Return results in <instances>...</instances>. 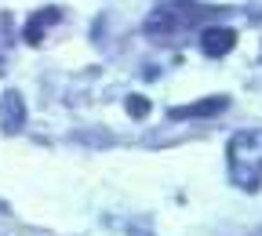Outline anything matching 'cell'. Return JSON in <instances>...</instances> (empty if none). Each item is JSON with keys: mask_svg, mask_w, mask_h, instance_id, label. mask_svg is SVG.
<instances>
[{"mask_svg": "<svg viewBox=\"0 0 262 236\" xmlns=\"http://www.w3.org/2000/svg\"><path fill=\"white\" fill-rule=\"evenodd\" d=\"M229 175L244 193H255L262 185V131H237L226 146Z\"/></svg>", "mask_w": 262, "mask_h": 236, "instance_id": "6da1fadb", "label": "cell"}, {"mask_svg": "<svg viewBox=\"0 0 262 236\" xmlns=\"http://www.w3.org/2000/svg\"><path fill=\"white\" fill-rule=\"evenodd\" d=\"M229 109V98L226 95H211V98H201V102H189V106H175L168 109L171 120H211L219 113Z\"/></svg>", "mask_w": 262, "mask_h": 236, "instance_id": "7a4b0ae2", "label": "cell"}, {"mask_svg": "<svg viewBox=\"0 0 262 236\" xmlns=\"http://www.w3.org/2000/svg\"><path fill=\"white\" fill-rule=\"evenodd\" d=\"M237 48V29H229V26H208L201 33V51L208 58H222Z\"/></svg>", "mask_w": 262, "mask_h": 236, "instance_id": "3957f363", "label": "cell"}, {"mask_svg": "<svg viewBox=\"0 0 262 236\" xmlns=\"http://www.w3.org/2000/svg\"><path fill=\"white\" fill-rule=\"evenodd\" d=\"M26 124V102L18 91H4V98H0V127H4L8 134H15L18 127Z\"/></svg>", "mask_w": 262, "mask_h": 236, "instance_id": "277c9868", "label": "cell"}, {"mask_svg": "<svg viewBox=\"0 0 262 236\" xmlns=\"http://www.w3.org/2000/svg\"><path fill=\"white\" fill-rule=\"evenodd\" d=\"M179 29H186V18H182L175 8H160V11H153L149 22H146V33H149V37H171V33H179Z\"/></svg>", "mask_w": 262, "mask_h": 236, "instance_id": "5b68a950", "label": "cell"}, {"mask_svg": "<svg viewBox=\"0 0 262 236\" xmlns=\"http://www.w3.org/2000/svg\"><path fill=\"white\" fill-rule=\"evenodd\" d=\"M58 18H62L58 8H40L37 15L26 22V44H40V40H44V33H48V26H55Z\"/></svg>", "mask_w": 262, "mask_h": 236, "instance_id": "8992f818", "label": "cell"}, {"mask_svg": "<svg viewBox=\"0 0 262 236\" xmlns=\"http://www.w3.org/2000/svg\"><path fill=\"white\" fill-rule=\"evenodd\" d=\"M124 109L135 116V120H142L146 113H149V98H142V95H127V102H124Z\"/></svg>", "mask_w": 262, "mask_h": 236, "instance_id": "52a82bcc", "label": "cell"}]
</instances>
